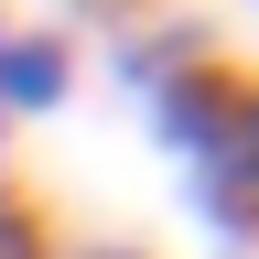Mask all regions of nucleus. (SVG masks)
<instances>
[{
  "label": "nucleus",
  "instance_id": "obj_3",
  "mask_svg": "<svg viewBox=\"0 0 259 259\" xmlns=\"http://www.w3.org/2000/svg\"><path fill=\"white\" fill-rule=\"evenodd\" d=\"M0 259H44V238H32V216H22V194H0Z\"/></svg>",
  "mask_w": 259,
  "mask_h": 259
},
{
  "label": "nucleus",
  "instance_id": "obj_1",
  "mask_svg": "<svg viewBox=\"0 0 259 259\" xmlns=\"http://www.w3.org/2000/svg\"><path fill=\"white\" fill-rule=\"evenodd\" d=\"M151 130L194 173V205H205L216 248H248V194H259V108H248V76L194 54L184 76L151 87Z\"/></svg>",
  "mask_w": 259,
  "mask_h": 259
},
{
  "label": "nucleus",
  "instance_id": "obj_2",
  "mask_svg": "<svg viewBox=\"0 0 259 259\" xmlns=\"http://www.w3.org/2000/svg\"><path fill=\"white\" fill-rule=\"evenodd\" d=\"M65 87H76V54H65L54 32H0V108L11 119L65 108Z\"/></svg>",
  "mask_w": 259,
  "mask_h": 259
}]
</instances>
